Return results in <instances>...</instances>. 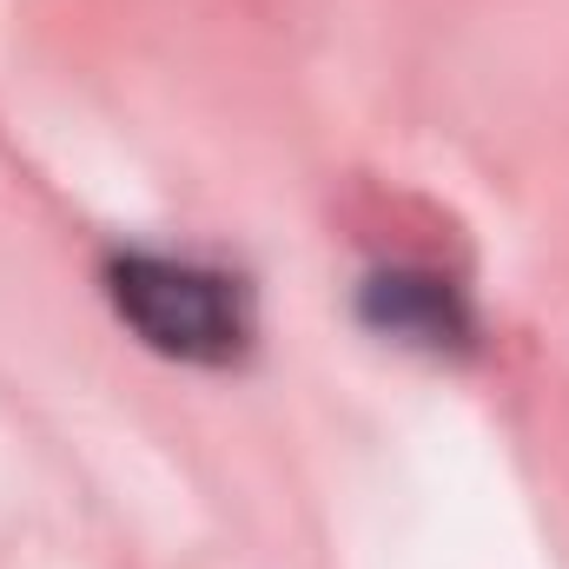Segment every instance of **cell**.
Masks as SVG:
<instances>
[{"mask_svg":"<svg viewBox=\"0 0 569 569\" xmlns=\"http://www.w3.org/2000/svg\"><path fill=\"white\" fill-rule=\"evenodd\" d=\"M107 291H113V311L166 358L232 365L252 345V298H246V284L212 272V266L127 252V259L107 266Z\"/></svg>","mask_w":569,"mask_h":569,"instance_id":"cell-1","label":"cell"},{"mask_svg":"<svg viewBox=\"0 0 569 569\" xmlns=\"http://www.w3.org/2000/svg\"><path fill=\"white\" fill-rule=\"evenodd\" d=\"M365 311H371V325L391 331V338H418V345H463V338H470L463 298H457L443 279H418V272L371 279Z\"/></svg>","mask_w":569,"mask_h":569,"instance_id":"cell-2","label":"cell"}]
</instances>
